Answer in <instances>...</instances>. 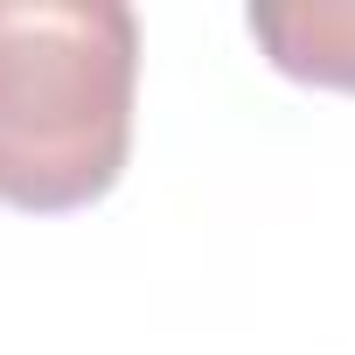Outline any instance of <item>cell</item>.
<instances>
[{"mask_svg":"<svg viewBox=\"0 0 355 355\" xmlns=\"http://www.w3.org/2000/svg\"><path fill=\"white\" fill-rule=\"evenodd\" d=\"M139 15L125 0H0V202L91 209L132 153Z\"/></svg>","mask_w":355,"mask_h":355,"instance_id":"6da1fadb","label":"cell"},{"mask_svg":"<svg viewBox=\"0 0 355 355\" xmlns=\"http://www.w3.org/2000/svg\"><path fill=\"white\" fill-rule=\"evenodd\" d=\"M265 63L313 91H355V0H293L244 15Z\"/></svg>","mask_w":355,"mask_h":355,"instance_id":"7a4b0ae2","label":"cell"}]
</instances>
